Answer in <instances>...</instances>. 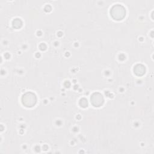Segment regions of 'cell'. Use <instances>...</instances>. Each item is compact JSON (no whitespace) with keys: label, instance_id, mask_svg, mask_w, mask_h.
<instances>
[{"label":"cell","instance_id":"6da1fadb","mask_svg":"<svg viewBox=\"0 0 154 154\" xmlns=\"http://www.w3.org/2000/svg\"><path fill=\"white\" fill-rule=\"evenodd\" d=\"M112 17L116 20H121L125 15V10L124 7L119 4L113 6L110 11Z\"/></svg>","mask_w":154,"mask_h":154},{"label":"cell","instance_id":"7a4b0ae2","mask_svg":"<svg viewBox=\"0 0 154 154\" xmlns=\"http://www.w3.org/2000/svg\"><path fill=\"white\" fill-rule=\"evenodd\" d=\"M22 102L26 106H32L36 102L35 96L32 93H27L23 96Z\"/></svg>","mask_w":154,"mask_h":154},{"label":"cell","instance_id":"3957f363","mask_svg":"<svg viewBox=\"0 0 154 154\" xmlns=\"http://www.w3.org/2000/svg\"><path fill=\"white\" fill-rule=\"evenodd\" d=\"M91 102L94 106H99L103 102V99L102 96L99 93H94L91 97Z\"/></svg>","mask_w":154,"mask_h":154},{"label":"cell","instance_id":"277c9868","mask_svg":"<svg viewBox=\"0 0 154 154\" xmlns=\"http://www.w3.org/2000/svg\"><path fill=\"white\" fill-rule=\"evenodd\" d=\"M135 73L138 75H142L145 73V68L142 65H137L134 68Z\"/></svg>","mask_w":154,"mask_h":154},{"label":"cell","instance_id":"5b68a950","mask_svg":"<svg viewBox=\"0 0 154 154\" xmlns=\"http://www.w3.org/2000/svg\"><path fill=\"white\" fill-rule=\"evenodd\" d=\"M21 25H22V22H21L20 20L19 19H15V20L13 21V25L14 27L19 28V27Z\"/></svg>","mask_w":154,"mask_h":154}]
</instances>
